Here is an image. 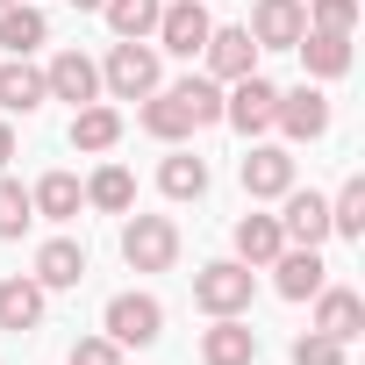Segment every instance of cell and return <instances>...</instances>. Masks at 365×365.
<instances>
[{"label": "cell", "mask_w": 365, "mask_h": 365, "mask_svg": "<svg viewBox=\"0 0 365 365\" xmlns=\"http://www.w3.org/2000/svg\"><path fill=\"white\" fill-rule=\"evenodd\" d=\"M101 86H108L115 101H143V93H158V86H165L158 43H143V36H115V51H108V65H101Z\"/></svg>", "instance_id": "1"}, {"label": "cell", "mask_w": 365, "mask_h": 365, "mask_svg": "<svg viewBox=\"0 0 365 365\" xmlns=\"http://www.w3.org/2000/svg\"><path fill=\"white\" fill-rule=\"evenodd\" d=\"M251 294H258V272L244 258H215L194 272V308L208 315H251Z\"/></svg>", "instance_id": "2"}, {"label": "cell", "mask_w": 365, "mask_h": 365, "mask_svg": "<svg viewBox=\"0 0 365 365\" xmlns=\"http://www.w3.org/2000/svg\"><path fill=\"white\" fill-rule=\"evenodd\" d=\"M122 258H129V272H172L179 265V222L172 215H129L122 222Z\"/></svg>", "instance_id": "3"}, {"label": "cell", "mask_w": 365, "mask_h": 365, "mask_svg": "<svg viewBox=\"0 0 365 365\" xmlns=\"http://www.w3.org/2000/svg\"><path fill=\"white\" fill-rule=\"evenodd\" d=\"M101 329H108L122 351H150V344L165 336V308H158V294H115L108 315H101Z\"/></svg>", "instance_id": "4"}, {"label": "cell", "mask_w": 365, "mask_h": 365, "mask_svg": "<svg viewBox=\"0 0 365 365\" xmlns=\"http://www.w3.org/2000/svg\"><path fill=\"white\" fill-rule=\"evenodd\" d=\"M272 108H279V86H272L265 72H244V79H230V93H222V122H230L237 136H265V129H272Z\"/></svg>", "instance_id": "5"}, {"label": "cell", "mask_w": 365, "mask_h": 365, "mask_svg": "<svg viewBox=\"0 0 365 365\" xmlns=\"http://www.w3.org/2000/svg\"><path fill=\"white\" fill-rule=\"evenodd\" d=\"M272 129H279L287 143H315V136H329V93H322V86H287L279 108H272Z\"/></svg>", "instance_id": "6"}, {"label": "cell", "mask_w": 365, "mask_h": 365, "mask_svg": "<svg viewBox=\"0 0 365 365\" xmlns=\"http://www.w3.org/2000/svg\"><path fill=\"white\" fill-rule=\"evenodd\" d=\"M208 29H215V15L201 8V0H165V15H158V51H172V58H201V43H208Z\"/></svg>", "instance_id": "7"}, {"label": "cell", "mask_w": 365, "mask_h": 365, "mask_svg": "<svg viewBox=\"0 0 365 365\" xmlns=\"http://www.w3.org/2000/svg\"><path fill=\"white\" fill-rule=\"evenodd\" d=\"M237 179H244L251 201H279V194L294 187V150H287V143H251L244 165H237Z\"/></svg>", "instance_id": "8"}, {"label": "cell", "mask_w": 365, "mask_h": 365, "mask_svg": "<svg viewBox=\"0 0 365 365\" xmlns=\"http://www.w3.org/2000/svg\"><path fill=\"white\" fill-rule=\"evenodd\" d=\"M244 29H251V43H258V51H294V43H301V29H308V8H301V0H258Z\"/></svg>", "instance_id": "9"}, {"label": "cell", "mask_w": 365, "mask_h": 365, "mask_svg": "<svg viewBox=\"0 0 365 365\" xmlns=\"http://www.w3.org/2000/svg\"><path fill=\"white\" fill-rule=\"evenodd\" d=\"M43 86H51V101L86 108V101H101V65H93L86 51H58V58L43 65Z\"/></svg>", "instance_id": "10"}, {"label": "cell", "mask_w": 365, "mask_h": 365, "mask_svg": "<svg viewBox=\"0 0 365 365\" xmlns=\"http://www.w3.org/2000/svg\"><path fill=\"white\" fill-rule=\"evenodd\" d=\"M201 365H258V329L244 315H215L201 329Z\"/></svg>", "instance_id": "11"}, {"label": "cell", "mask_w": 365, "mask_h": 365, "mask_svg": "<svg viewBox=\"0 0 365 365\" xmlns=\"http://www.w3.org/2000/svg\"><path fill=\"white\" fill-rule=\"evenodd\" d=\"M201 58H208V79H215V86H230V79L258 72V43H251V29H208Z\"/></svg>", "instance_id": "12"}, {"label": "cell", "mask_w": 365, "mask_h": 365, "mask_svg": "<svg viewBox=\"0 0 365 365\" xmlns=\"http://www.w3.org/2000/svg\"><path fill=\"white\" fill-rule=\"evenodd\" d=\"M136 122L158 136V143H179V136H194L201 122H194V108H187V93L179 86H158V93H143V108H136Z\"/></svg>", "instance_id": "13"}, {"label": "cell", "mask_w": 365, "mask_h": 365, "mask_svg": "<svg viewBox=\"0 0 365 365\" xmlns=\"http://www.w3.org/2000/svg\"><path fill=\"white\" fill-rule=\"evenodd\" d=\"M308 301H315V329H322V336H336V344H351V336L365 329V301H358L351 287H329V279H322V287H315Z\"/></svg>", "instance_id": "14"}, {"label": "cell", "mask_w": 365, "mask_h": 365, "mask_svg": "<svg viewBox=\"0 0 365 365\" xmlns=\"http://www.w3.org/2000/svg\"><path fill=\"white\" fill-rule=\"evenodd\" d=\"M272 272H279L272 287H279L287 301H308V294L329 279V265H322V251H315V244H287V251L272 258Z\"/></svg>", "instance_id": "15"}, {"label": "cell", "mask_w": 365, "mask_h": 365, "mask_svg": "<svg viewBox=\"0 0 365 365\" xmlns=\"http://www.w3.org/2000/svg\"><path fill=\"white\" fill-rule=\"evenodd\" d=\"M279 201H287V215H279L287 244H315V251H322V237H329V201H322V194H301V187H287Z\"/></svg>", "instance_id": "16"}, {"label": "cell", "mask_w": 365, "mask_h": 365, "mask_svg": "<svg viewBox=\"0 0 365 365\" xmlns=\"http://www.w3.org/2000/svg\"><path fill=\"white\" fill-rule=\"evenodd\" d=\"M29 279H36L43 294H51V287H79V279H86V244H79V237H51V244L36 251V272H29Z\"/></svg>", "instance_id": "17"}, {"label": "cell", "mask_w": 365, "mask_h": 365, "mask_svg": "<svg viewBox=\"0 0 365 365\" xmlns=\"http://www.w3.org/2000/svg\"><path fill=\"white\" fill-rule=\"evenodd\" d=\"M51 101V86H43V72L29 65V58H8L0 65V115H36Z\"/></svg>", "instance_id": "18"}, {"label": "cell", "mask_w": 365, "mask_h": 365, "mask_svg": "<svg viewBox=\"0 0 365 365\" xmlns=\"http://www.w3.org/2000/svg\"><path fill=\"white\" fill-rule=\"evenodd\" d=\"M301 65H308V79H344L351 72V36H329V29H301Z\"/></svg>", "instance_id": "19"}, {"label": "cell", "mask_w": 365, "mask_h": 365, "mask_svg": "<svg viewBox=\"0 0 365 365\" xmlns=\"http://www.w3.org/2000/svg\"><path fill=\"white\" fill-rule=\"evenodd\" d=\"M122 143V115L108 108V101H86V108H72V150H115Z\"/></svg>", "instance_id": "20"}, {"label": "cell", "mask_w": 365, "mask_h": 365, "mask_svg": "<svg viewBox=\"0 0 365 365\" xmlns=\"http://www.w3.org/2000/svg\"><path fill=\"white\" fill-rule=\"evenodd\" d=\"M43 36H51V22H43V8H0V51L8 58H36L43 51Z\"/></svg>", "instance_id": "21"}, {"label": "cell", "mask_w": 365, "mask_h": 365, "mask_svg": "<svg viewBox=\"0 0 365 365\" xmlns=\"http://www.w3.org/2000/svg\"><path fill=\"white\" fill-rule=\"evenodd\" d=\"M279 251H287V230H279V215H244V222H237V258H244L251 272H258V265H272Z\"/></svg>", "instance_id": "22"}, {"label": "cell", "mask_w": 365, "mask_h": 365, "mask_svg": "<svg viewBox=\"0 0 365 365\" xmlns=\"http://www.w3.org/2000/svg\"><path fill=\"white\" fill-rule=\"evenodd\" d=\"M36 322H43V287L29 272L0 279V329H36Z\"/></svg>", "instance_id": "23"}, {"label": "cell", "mask_w": 365, "mask_h": 365, "mask_svg": "<svg viewBox=\"0 0 365 365\" xmlns=\"http://www.w3.org/2000/svg\"><path fill=\"white\" fill-rule=\"evenodd\" d=\"M29 201H36V215H51V222H72L79 208H86V187L72 172H43L36 187H29Z\"/></svg>", "instance_id": "24"}, {"label": "cell", "mask_w": 365, "mask_h": 365, "mask_svg": "<svg viewBox=\"0 0 365 365\" xmlns=\"http://www.w3.org/2000/svg\"><path fill=\"white\" fill-rule=\"evenodd\" d=\"M158 194H165V201H201V194H208V165H201L194 150H172V158L158 165Z\"/></svg>", "instance_id": "25"}, {"label": "cell", "mask_w": 365, "mask_h": 365, "mask_svg": "<svg viewBox=\"0 0 365 365\" xmlns=\"http://www.w3.org/2000/svg\"><path fill=\"white\" fill-rule=\"evenodd\" d=\"M86 208H101V215H129V208H136V179H129L122 165H101V172L86 179Z\"/></svg>", "instance_id": "26"}, {"label": "cell", "mask_w": 365, "mask_h": 365, "mask_svg": "<svg viewBox=\"0 0 365 365\" xmlns=\"http://www.w3.org/2000/svg\"><path fill=\"white\" fill-rule=\"evenodd\" d=\"M101 15H108V29H115V36H150V29H158V15H165V0H108Z\"/></svg>", "instance_id": "27"}, {"label": "cell", "mask_w": 365, "mask_h": 365, "mask_svg": "<svg viewBox=\"0 0 365 365\" xmlns=\"http://www.w3.org/2000/svg\"><path fill=\"white\" fill-rule=\"evenodd\" d=\"M29 222H36V201H29V187H22V179H0V244H15Z\"/></svg>", "instance_id": "28"}, {"label": "cell", "mask_w": 365, "mask_h": 365, "mask_svg": "<svg viewBox=\"0 0 365 365\" xmlns=\"http://www.w3.org/2000/svg\"><path fill=\"white\" fill-rule=\"evenodd\" d=\"M329 237H365V179H344V194L329 201Z\"/></svg>", "instance_id": "29"}, {"label": "cell", "mask_w": 365, "mask_h": 365, "mask_svg": "<svg viewBox=\"0 0 365 365\" xmlns=\"http://www.w3.org/2000/svg\"><path fill=\"white\" fill-rule=\"evenodd\" d=\"M179 93H187V108H194V122L208 129V122H222V86L208 79V72H187L179 79Z\"/></svg>", "instance_id": "30"}, {"label": "cell", "mask_w": 365, "mask_h": 365, "mask_svg": "<svg viewBox=\"0 0 365 365\" xmlns=\"http://www.w3.org/2000/svg\"><path fill=\"white\" fill-rule=\"evenodd\" d=\"M301 8H308V29H329V36L358 29V0H301Z\"/></svg>", "instance_id": "31"}, {"label": "cell", "mask_w": 365, "mask_h": 365, "mask_svg": "<svg viewBox=\"0 0 365 365\" xmlns=\"http://www.w3.org/2000/svg\"><path fill=\"white\" fill-rule=\"evenodd\" d=\"M294 365H344V344L322 336V329H308V336H294Z\"/></svg>", "instance_id": "32"}, {"label": "cell", "mask_w": 365, "mask_h": 365, "mask_svg": "<svg viewBox=\"0 0 365 365\" xmlns=\"http://www.w3.org/2000/svg\"><path fill=\"white\" fill-rule=\"evenodd\" d=\"M72 365H122V344L115 336H79L72 344Z\"/></svg>", "instance_id": "33"}, {"label": "cell", "mask_w": 365, "mask_h": 365, "mask_svg": "<svg viewBox=\"0 0 365 365\" xmlns=\"http://www.w3.org/2000/svg\"><path fill=\"white\" fill-rule=\"evenodd\" d=\"M8 158H15V122L0 115V165H8Z\"/></svg>", "instance_id": "34"}, {"label": "cell", "mask_w": 365, "mask_h": 365, "mask_svg": "<svg viewBox=\"0 0 365 365\" xmlns=\"http://www.w3.org/2000/svg\"><path fill=\"white\" fill-rule=\"evenodd\" d=\"M72 8H79V15H101V8H108V0H72Z\"/></svg>", "instance_id": "35"}, {"label": "cell", "mask_w": 365, "mask_h": 365, "mask_svg": "<svg viewBox=\"0 0 365 365\" xmlns=\"http://www.w3.org/2000/svg\"><path fill=\"white\" fill-rule=\"evenodd\" d=\"M0 8H8V0H0Z\"/></svg>", "instance_id": "36"}]
</instances>
